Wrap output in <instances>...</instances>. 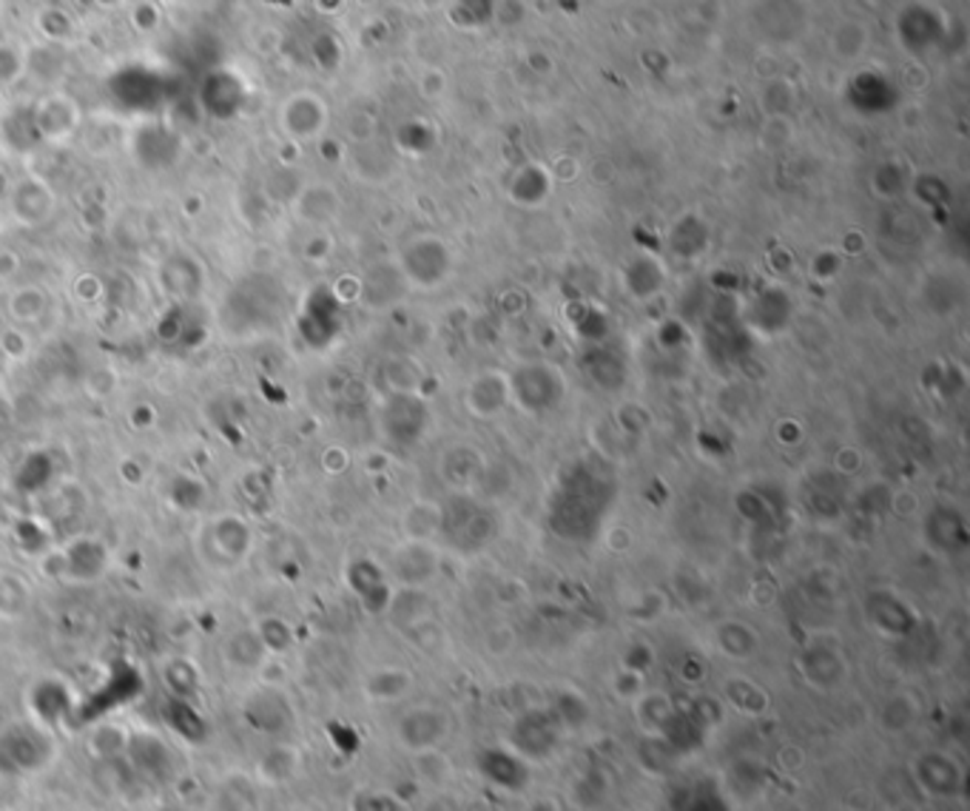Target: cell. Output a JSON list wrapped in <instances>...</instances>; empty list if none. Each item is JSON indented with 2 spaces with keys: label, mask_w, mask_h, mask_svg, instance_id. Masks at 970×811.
Masks as SVG:
<instances>
[{
  "label": "cell",
  "mask_w": 970,
  "mask_h": 811,
  "mask_svg": "<svg viewBox=\"0 0 970 811\" xmlns=\"http://www.w3.org/2000/svg\"><path fill=\"white\" fill-rule=\"evenodd\" d=\"M919 709L908 695H890L877 712V720L885 731H905L917 724Z\"/></svg>",
  "instance_id": "4dcf8cb0"
},
{
  "label": "cell",
  "mask_w": 970,
  "mask_h": 811,
  "mask_svg": "<svg viewBox=\"0 0 970 811\" xmlns=\"http://www.w3.org/2000/svg\"><path fill=\"white\" fill-rule=\"evenodd\" d=\"M325 123H328V108H325L321 97L310 92L294 94L282 106V128H285V135L299 143L319 137L325 131Z\"/></svg>",
  "instance_id": "7c38bea8"
},
{
  "label": "cell",
  "mask_w": 970,
  "mask_h": 811,
  "mask_svg": "<svg viewBox=\"0 0 970 811\" xmlns=\"http://www.w3.org/2000/svg\"><path fill=\"white\" fill-rule=\"evenodd\" d=\"M914 780L928 798L953 800L964 789V769L948 751L930 749L914 760Z\"/></svg>",
  "instance_id": "52a82bcc"
},
{
  "label": "cell",
  "mask_w": 970,
  "mask_h": 811,
  "mask_svg": "<svg viewBox=\"0 0 970 811\" xmlns=\"http://www.w3.org/2000/svg\"><path fill=\"white\" fill-rule=\"evenodd\" d=\"M715 641H717V650L723 655H729L731 661H746L757 652V632L751 626L740 624V621H723L720 626L715 630Z\"/></svg>",
  "instance_id": "83f0119b"
},
{
  "label": "cell",
  "mask_w": 970,
  "mask_h": 811,
  "mask_svg": "<svg viewBox=\"0 0 970 811\" xmlns=\"http://www.w3.org/2000/svg\"><path fill=\"white\" fill-rule=\"evenodd\" d=\"M791 316V302L786 299L783 291H763L751 302L749 308V323L751 328L760 330L766 336H774L789 325Z\"/></svg>",
  "instance_id": "d4e9b609"
},
{
  "label": "cell",
  "mask_w": 970,
  "mask_h": 811,
  "mask_svg": "<svg viewBox=\"0 0 970 811\" xmlns=\"http://www.w3.org/2000/svg\"><path fill=\"white\" fill-rule=\"evenodd\" d=\"M661 285H663L661 265L646 260V256L635 260L630 268H626V288H630L632 296H637V299H650V296H655L657 291H661Z\"/></svg>",
  "instance_id": "f546056e"
},
{
  "label": "cell",
  "mask_w": 970,
  "mask_h": 811,
  "mask_svg": "<svg viewBox=\"0 0 970 811\" xmlns=\"http://www.w3.org/2000/svg\"><path fill=\"white\" fill-rule=\"evenodd\" d=\"M464 404L473 417L478 419H493L498 417L504 408L509 404V382L504 373H487L475 376L470 382L467 393H464Z\"/></svg>",
  "instance_id": "2e32d148"
},
{
  "label": "cell",
  "mask_w": 970,
  "mask_h": 811,
  "mask_svg": "<svg viewBox=\"0 0 970 811\" xmlns=\"http://www.w3.org/2000/svg\"><path fill=\"white\" fill-rule=\"evenodd\" d=\"M450 731V718L435 706H415L408 709L396 724V738L413 755L433 751L444 744Z\"/></svg>",
  "instance_id": "ba28073f"
},
{
  "label": "cell",
  "mask_w": 970,
  "mask_h": 811,
  "mask_svg": "<svg viewBox=\"0 0 970 811\" xmlns=\"http://www.w3.org/2000/svg\"><path fill=\"white\" fill-rule=\"evenodd\" d=\"M865 615H868L871 626L883 632L885 638H905L917 626L914 610H910L903 598L888 590L871 592L868 601H865Z\"/></svg>",
  "instance_id": "4fadbf2b"
},
{
  "label": "cell",
  "mask_w": 970,
  "mask_h": 811,
  "mask_svg": "<svg viewBox=\"0 0 970 811\" xmlns=\"http://www.w3.org/2000/svg\"><path fill=\"white\" fill-rule=\"evenodd\" d=\"M524 811H561V803L556 798H538L524 805Z\"/></svg>",
  "instance_id": "f35d334b"
},
{
  "label": "cell",
  "mask_w": 970,
  "mask_h": 811,
  "mask_svg": "<svg viewBox=\"0 0 970 811\" xmlns=\"http://www.w3.org/2000/svg\"><path fill=\"white\" fill-rule=\"evenodd\" d=\"M46 291L38 288V285H27V288L14 291L12 296V314L14 319H21V323H34V319H41L43 310H46Z\"/></svg>",
  "instance_id": "836d02e7"
},
{
  "label": "cell",
  "mask_w": 970,
  "mask_h": 811,
  "mask_svg": "<svg viewBox=\"0 0 970 811\" xmlns=\"http://www.w3.org/2000/svg\"><path fill=\"white\" fill-rule=\"evenodd\" d=\"M242 718L262 738L280 740L294 726V706L285 697V692L276 689L274 684H262L245 697Z\"/></svg>",
  "instance_id": "8992f818"
},
{
  "label": "cell",
  "mask_w": 970,
  "mask_h": 811,
  "mask_svg": "<svg viewBox=\"0 0 970 811\" xmlns=\"http://www.w3.org/2000/svg\"><path fill=\"white\" fill-rule=\"evenodd\" d=\"M29 601H32V592H29L27 581L12 572H3L0 576V618L14 621L29 610Z\"/></svg>",
  "instance_id": "1f68e13d"
},
{
  "label": "cell",
  "mask_w": 970,
  "mask_h": 811,
  "mask_svg": "<svg viewBox=\"0 0 970 811\" xmlns=\"http://www.w3.org/2000/svg\"><path fill=\"white\" fill-rule=\"evenodd\" d=\"M726 692H729L731 704L740 706V709H746V712H751V715H757V712H763L766 704H769V697H766L763 692L757 689L755 684L744 681V677H735V681H731V684L726 686Z\"/></svg>",
  "instance_id": "e575fe53"
},
{
  "label": "cell",
  "mask_w": 970,
  "mask_h": 811,
  "mask_svg": "<svg viewBox=\"0 0 970 811\" xmlns=\"http://www.w3.org/2000/svg\"><path fill=\"white\" fill-rule=\"evenodd\" d=\"M811 271H814L816 276L829 280V276H834L836 271H840V256H836L834 251H823V254H816V260L811 262Z\"/></svg>",
  "instance_id": "74e56055"
},
{
  "label": "cell",
  "mask_w": 970,
  "mask_h": 811,
  "mask_svg": "<svg viewBox=\"0 0 970 811\" xmlns=\"http://www.w3.org/2000/svg\"><path fill=\"white\" fill-rule=\"evenodd\" d=\"M12 211L23 225H29V229L43 225V222L54 214L52 188H49L43 180H38V177H27V180L18 182V188L12 191Z\"/></svg>",
  "instance_id": "e0dca14e"
},
{
  "label": "cell",
  "mask_w": 970,
  "mask_h": 811,
  "mask_svg": "<svg viewBox=\"0 0 970 811\" xmlns=\"http://www.w3.org/2000/svg\"><path fill=\"white\" fill-rule=\"evenodd\" d=\"M484 778L507 791H521L529 783V760H524L516 751L487 749L482 755Z\"/></svg>",
  "instance_id": "44dd1931"
},
{
  "label": "cell",
  "mask_w": 970,
  "mask_h": 811,
  "mask_svg": "<svg viewBox=\"0 0 970 811\" xmlns=\"http://www.w3.org/2000/svg\"><path fill=\"white\" fill-rule=\"evenodd\" d=\"M439 530H444V536H450L453 547H458V550H482L484 544L496 536V516L484 504L455 498L442 510Z\"/></svg>",
  "instance_id": "5b68a950"
},
{
  "label": "cell",
  "mask_w": 970,
  "mask_h": 811,
  "mask_svg": "<svg viewBox=\"0 0 970 811\" xmlns=\"http://www.w3.org/2000/svg\"><path fill=\"white\" fill-rule=\"evenodd\" d=\"M581 365L587 368L589 379L598 382V388L603 390H618L626 379V362H623V356L618 350L607 348L603 343L592 345V348L583 354Z\"/></svg>",
  "instance_id": "cb8c5ba5"
},
{
  "label": "cell",
  "mask_w": 970,
  "mask_h": 811,
  "mask_svg": "<svg viewBox=\"0 0 970 811\" xmlns=\"http://www.w3.org/2000/svg\"><path fill=\"white\" fill-rule=\"evenodd\" d=\"M925 533H928L930 547L942 552L962 550L968 541V524H964L962 513H957L953 507H934L925 522Z\"/></svg>",
  "instance_id": "7402d4cb"
},
{
  "label": "cell",
  "mask_w": 970,
  "mask_h": 811,
  "mask_svg": "<svg viewBox=\"0 0 970 811\" xmlns=\"http://www.w3.org/2000/svg\"><path fill=\"white\" fill-rule=\"evenodd\" d=\"M675 704H672L669 695H663V692H650V695H643L637 701V720L643 724V729L661 738L666 726L672 724L675 718Z\"/></svg>",
  "instance_id": "f1b7e54d"
},
{
  "label": "cell",
  "mask_w": 970,
  "mask_h": 811,
  "mask_svg": "<svg viewBox=\"0 0 970 811\" xmlns=\"http://www.w3.org/2000/svg\"><path fill=\"white\" fill-rule=\"evenodd\" d=\"M618 496L615 478L595 462H576L558 478L549 502V527L569 541H587L598 533Z\"/></svg>",
  "instance_id": "6da1fadb"
},
{
  "label": "cell",
  "mask_w": 970,
  "mask_h": 811,
  "mask_svg": "<svg viewBox=\"0 0 970 811\" xmlns=\"http://www.w3.org/2000/svg\"><path fill=\"white\" fill-rule=\"evenodd\" d=\"M23 69H27L23 54L18 49L7 46V43H0V88L12 86L23 74Z\"/></svg>",
  "instance_id": "8d00e7d4"
},
{
  "label": "cell",
  "mask_w": 970,
  "mask_h": 811,
  "mask_svg": "<svg viewBox=\"0 0 970 811\" xmlns=\"http://www.w3.org/2000/svg\"><path fill=\"white\" fill-rule=\"evenodd\" d=\"M294 211L299 220L319 225V222L334 220L336 211H339V197L330 186H308L296 194Z\"/></svg>",
  "instance_id": "484cf974"
},
{
  "label": "cell",
  "mask_w": 970,
  "mask_h": 811,
  "mask_svg": "<svg viewBox=\"0 0 970 811\" xmlns=\"http://www.w3.org/2000/svg\"><path fill=\"white\" fill-rule=\"evenodd\" d=\"M513 200H518L521 206H536L547 197L549 191V180L544 175V168L538 166H527L524 171H518V177L513 180Z\"/></svg>",
  "instance_id": "d6a6232c"
},
{
  "label": "cell",
  "mask_w": 970,
  "mask_h": 811,
  "mask_svg": "<svg viewBox=\"0 0 970 811\" xmlns=\"http://www.w3.org/2000/svg\"><path fill=\"white\" fill-rule=\"evenodd\" d=\"M254 533L240 516L208 518L197 530L194 550L202 567L211 572H234L249 561Z\"/></svg>",
  "instance_id": "7a4b0ae2"
},
{
  "label": "cell",
  "mask_w": 970,
  "mask_h": 811,
  "mask_svg": "<svg viewBox=\"0 0 970 811\" xmlns=\"http://www.w3.org/2000/svg\"><path fill=\"white\" fill-rule=\"evenodd\" d=\"M222 657H225V664L234 666L236 672H260L265 670V664L271 661V652L265 650V644H262L256 626H249V630H236L234 635L225 638V644H222Z\"/></svg>",
  "instance_id": "ffe728a7"
},
{
  "label": "cell",
  "mask_w": 970,
  "mask_h": 811,
  "mask_svg": "<svg viewBox=\"0 0 970 811\" xmlns=\"http://www.w3.org/2000/svg\"><path fill=\"white\" fill-rule=\"evenodd\" d=\"M202 811H260V786L251 775H225L208 791Z\"/></svg>",
  "instance_id": "5bb4252c"
},
{
  "label": "cell",
  "mask_w": 970,
  "mask_h": 811,
  "mask_svg": "<svg viewBox=\"0 0 970 811\" xmlns=\"http://www.w3.org/2000/svg\"><path fill=\"white\" fill-rule=\"evenodd\" d=\"M299 751L291 744H285V740H274L271 749H265L260 755L251 778L256 780V786H288L299 775Z\"/></svg>",
  "instance_id": "ac0fdd59"
},
{
  "label": "cell",
  "mask_w": 970,
  "mask_h": 811,
  "mask_svg": "<svg viewBox=\"0 0 970 811\" xmlns=\"http://www.w3.org/2000/svg\"><path fill=\"white\" fill-rule=\"evenodd\" d=\"M435 567H439V558L428 541L402 544L393 556V576L402 581V587H422L435 576Z\"/></svg>",
  "instance_id": "d6986e66"
},
{
  "label": "cell",
  "mask_w": 970,
  "mask_h": 811,
  "mask_svg": "<svg viewBox=\"0 0 970 811\" xmlns=\"http://www.w3.org/2000/svg\"><path fill=\"white\" fill-rule=\"evenodd\" d=\"M561 720L556 718V712L549 709H533L527 715L516 720L513 726V751L521 755L524 760L544 758L552 751V746L558 744V735H561Z\"/></svg>",
  "instance_id": "9c48e42d"
},
{
  "label": "cell",
  "mask_w": 970,
  "mask_h": 811,
  "mask_svg": "<svg viewBox=\"0 0 970 811\" xmlns=\"http://www.w3.org/2000/svg\"><path fill=\"white\" fill-rule=\"evenodd\" d=\"M57 758L49 726L29 720L0 731V771L9 778H34L43 775Z\"/></svg>",
  "instance_id": "3957f363"
},
{
  "label": "cell",
  "mask_w": 970,
  "mask_h": 811,
  "mask_svg": "<svg viewBox=\"0 0 970 811\" xmlns=\"http://www.w3.org/2000/svg\"><path fill=\"white\" fill-rule=\"evenodd\" d=\"M424 428H428V408L419 396L404 390L384 404V433L396 444H402V447L415 444L422 439Z\"/></svg>",
  "instance_id": "30bf717a"
},
{
  "label": "cell",
  "mask_w": 970,
  "mask_h": 811,
  "mask_svg": "<svg viewBox=\"0 0 970 811\" xmlns=\"http://www.w3.org/2000/svg\"><path fill=\"white\" fill-rule=\"evenodd\" d=\"M509 402L527 413H549L563 402L567 382L558 368L547 362H521L507 376Z\"/></svg>",
  "instance_id": "277c9868"
},
{
  "label": "cell",
  "mask_w": 970,
  "mask_h": 811,
  "mask_svg": "<svg viewBox=\"0 0 970 811\" xmlns=\"http://www.w3.org/2000/svg\"><path fill=\"white\" fill-rule=\"evenodd\" d=\"M81 123V108L66 94H49L43 97L38 112H34V126L46 140L63 143L74 135V128Z\"/></svg>",
  "instance_id": "9a60e30c"
},
{
  "label": "cell",
  "mask_w": 970,
  "mask_h": 811,
  "mask_svg": "<svg viewBox=\"0 0 970 811\" xmlns=\"http://www.w3.org/2000/svg\"><path fill=\"white\" fill-rule=\"evenodd\" d=\"M350 811H404V805L388 791H359L350 800Z\"/></svg>",
  "instance_id": "d590c367"
},
{
  "label": "cell",
  "mask_w": 970,
  "mask_h": 811,
  "mask_svg": "<svg viewBox=\"0 0 970 811\" xmlns=\"http://www.w3.org/2000/svg\"><path fill=\"white\" fill-rule=\"evenodd\" d=\"M402 268L415 285L433 288L450 274V251L433 236H424V240H415L413 245H408Z\"/></svg>",
  "instance_id": "8fae6325"
},
{
  "label": "cell",
  "mask_w": 970,
  "mask_h": 811,
  "mask_svg": "<svg viewBox=\"0 0 970 811\" xmlns=\"http://www.w3.org/2000/svg\"><path fill=\"white\" fill-rule=\"evenodd\" d=\"M800 670H803L805 681L820 686V689H831V686L840 684L845 675V664L843 657H840V652L831 650V646L825 644L809 646V650L803 652V657H800Z\"/></svg>",
  "instance_id": "603a6c76"
},
{
  "label": "cell",
  "mask_w": 970,
  "mask_h": 811,
  "mask_svg": "<svg viewBox=\"0 0 970 811\" xmlns=\"http://www.w3.org/2000/svg\"><path fill=\"white\" fill-rule=\"evenodd\" d=\"M410 686H413L410 672L399 670V666H382V670H376L373 675H368V681H365V695H368L370 701H379V704H390V701H399V697L408 695Z\"/></svg>",
  "instance_id": "4316f807"
}]
</instances>
